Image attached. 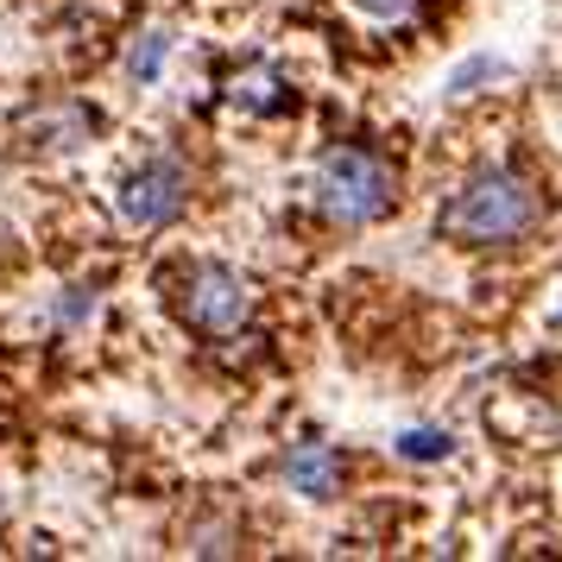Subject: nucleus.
Wrapping results in <instances>:
<instances>
[{
    "instance_id": "0eeeda50",
    "label": "nucleus",
    "mask_w": 562,
    "mask_h": 562,
    "mask_svg": "<svg viewBox=\"0 0 562 562\" xmlns=\"http://www.w3.org/2000/svg\"><path fill=\"white\" fill-rule=\"evenodd\" d=\"M228 102L240 114H259V121H272L284 108H297V89L284 82L279 64H247V70H234L228 77Z\"/></svg>"
},
{
    "instance_id": "f257e3e1",
    "label": "nucleus",
    "mask_w": 562,
    "mask_h": 562,
    "mask_svg": "<svg viewBox=\"0 0 562 562\" xmlns=\"http://www.w3.org/2000/svg\"><path fill=\"white\" fill-rule=\"evenodd\" d=\"M543 222V190L518 165H481L436 215V234L456 247H512Z\"/></svg>"
},
{
    "instance_id": "423d86ee",
    "label": "nucleus",
    "mask_w": 562,
    "mask_h": 562,
    "mask_svg": "<svg viewBox=\"0 0 562 562\" xmlns=\"http://www.w3.org/2000/svg\"><path fill=\"white\" fill-rule=\"evenodd\" d=\"M279 474L291 493H304V499H335V486H341V456H335L329 442H316V436H304V442H291L279 461Z\"/></svg>"
},
{
    "instance_id": "f8f14e48",
    "label": "nucleus",
    "mask_w": 562,
    "mask_h": 562,
    "mask_svg": "<svg viewBox=\"0 0 562 562\" xmlns=\"http://www.w3.org/2000/svg\"><path fill=\"white\" fill-rule=\"evenodd\" d=\"M499 70H506L499 57H468V64H461L456 77H449V95H474V89H481L486 77H499Z\"/></svg>"
},
{
    "instance_id": "f03ea898",
    "label": "nucleus",
    "mask_w": 562,
    "mask_h": 562,
    "mask_svg": "<svg viewBox=\"0 0 562 562\" xmlns=\"http://www.w3.org/2000/svg\"><path fill=\"white\" fill-rule=\"evenodd\" d=\"M310 196H316V215L335 228H373L398 209V171L373 146H329L316 158Z\"/></svg>"
},
{
    "instance_id": "9d476101",
    "label": "nucleus",
    "mask_w": 562,
    "mask_h": 562,
    "mask_svg": "<svg viewBox=\"0 0 562 562\" xmlns=\"http://www.w3.org/2000/svg\"><path fill=\"white\" fill-rule=\"evenodd\" d=\"M95 304H102V291H95V284H64V297L52 304V316L64 323V329H77V323L95 316Z\"/></svg>"
},
{
    "instance_id": "6e6552de",
    "label": "nucleus",
    "mask_w": 562,
    "mask_h": 562,
    "mask_svg": "<svg viewBox=\"0 0 562 562\" xmlns=\"http://www.w3.org/2000/svg\"><path fill=\"white\" fill-rule=\"evenodd\" d=\"M183 550L190 557H240V525L234 518H190L183 525Z\"/></svg>"
},
{
    "instance_id": "7ed1b4c3",
    "label": "nucleus",
    "mask_w": 562,
    "mask_h": 562,
    "mask_svg": "<svg viewBox=\"0 0 562 562\" xmlns=\"http://www.w3.org/2000/svg\"><path fill=\"white\" fill-rule=\"evenodd\" d=\"M254 316V284L222 259L183 266L178 272V323L196 335H240Z\"/></svg>"
},
{
    "instance_id": "ddd939ff",
    "label": "nucleus",
    "mask_w": 562,
    "mask_h": 562,
    "mask_svg": "<svg viewBox=\"0 0 562 562\" xmlns=\"http://www.w3.org/2000/svg\"><path fill=\"white\" fill-rule=\"evenodd\" d=\"M360 13H373V20H411L424 0H355Z\"/></svg>"
},
{
    "instance_id": "20e7f679",
    "label": "nucleus",
    "mask_w": 562,
    "mask_h": 562,
    "mask_svg": "<svg viewBox=\"0 0 562 562\" xmlns=\"http://www.w3.org/2000/svg\"><path fill=\"white\" fill-rule=\"evenodd\" d=\"M114 203H121V222L127 228H171L183 209H190V165L178 153H153L139 171H127Z\"/></svg>"
},
{
    "instance_id": "1a4fd4ad",
    "label": "nucleus",
    "mask_w": 562,
    "mask_h": 562,
    "mask_svg": "<svg viewBox=\"0 0 562 562\" xmlns=\"http://www.w3.org/2000/svg\"><path fill=\"white\" fill-rule=\"evenodd\" d=\"M165 52H171V38H165V32H139V38H133V52H127V77L133 82H158V77H165Z\"/></svg>"
},
{
    "instance_id": "39448f33",
    "label": "nucleus",
    "mask_w": 562,
    "mask_h": 562,
    "mask_svg": "<svg viewBox=\"0 0 562 562\" xmlns=\"http://www.w3.org/2000/svg\"><path fill=\"white\" fill-rule=\"evenodd\" d=\"M13 133L26 139L32 153H77V146H89L102 133V114L89 102H38L13 121Z\"/></svg>"
},
{
    "instance_id": "9b49d317",
    "label": "nucleus",
    "mask_w": 562,
    "mask_h": 562,
    "mask_svg": "<svg viewBox=\"0 0 562 562\" xmlns=\"http://www.w3.org/2000/svg\"><path fill=\"white\" fill-rule=\"evenodd\" d=\"M449 449H456V436L449 430H405L398 436V456L405 461H442Z\"/></svg>"
}]
</instances>
